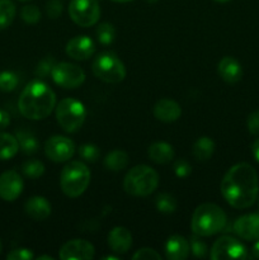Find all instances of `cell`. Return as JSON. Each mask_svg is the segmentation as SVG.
Segmentation results:
<instances>
[{"instance_id":"cell-45","label":"cell","mask_w":259,"mask_h":260,"mask_svg":"<svg viewBox=\"0 0 259 260\" xmlns=\"http://www.w3.org/2000/svg\"><path fill=\"white\" fill-rule=\"evenodd\" d=\"M104 260H109V259H113V260H117L118 258H117V256H112V255H109V256H104L103 258Z\"/></svg>"},{"instance_id":"cell-23","label":"cell","mask_w":259,"mask_h":260,"mask_svg":"<svg viewBox=\"0 0 259 260\" xmlns=\"http://www.w3.org/2000/svg\"><path fill=\"white\" fill-rule=\"evenodd\" d=\"M19 150L17 137L7 132H0V160H9Z\"/></svg>"},{"instance_id":"cell-11","label":"cell","mask_w":259,"mask_h":260,"mask_svg":"<svg viewBox=\"0 0 259 260\" xmlns=\"http://www.w3.org/2000/svg\"><path fill=\"white\" fill-rule=\"evenodd\" d=\"M75 154V144L65 136H52L45 142V155L53 162L69 161Z\"/></svg>"},{"instance_id":"cell-13","label":"cell","mask_w":259,"mask_h":260,"mask_svg":"<svg viewBox=\"0 0 259 260\" xmlns=\"http://www.w3.org/2000/svg\"><path fill=\"white\" fill-rule=\"evenodd\" d=\"M23 179L15 170H8L0 175V197L7 202L17 200L23 192Z\"/></svg>"},{"instance_id":"cell-6","label":"cell","mask_w":259,"mask_h":260,"mask_svg":"<svg viewBox=\"0 0 259 260\" xmlns=\"http://www.w3.org/2000/svg\"><path fill=\"white\" fill-rule=\"evenodd\" d=\"M86 109L81 102L74 98H63L56 106V119L61 128L69 134H75L84 124Z\"/></svg>"},{"instance_id":"cell-40","label":"cell","mask_w":259,"mask_h":260,"mask_svg":"<svg viewBox=\"0 0 259 260\" xmlns=\"http://www.w3.org/2000/svg\"><path fill=\"white\" fill-rule=\"evenodd\" d=\"M10 123V116L7 111L4 109H0V131L4 128H7Z\"/></svg>"},{"instance_id":"cell-21","label":"cell","mask_w":259,"mask_h":260,"mask_svg":"<svg viewBox=\"0 0 259 260\" xmlns=\"http://www.w3.org/2000/svg\"><path fill=\"white\" fill-rule=\"evenodd\" d=\"M150 160L156 164H168L174 159V149L168 142H154L147 150Z\"/></svg>"},{"instance_id":"cell-44","label":"cell","mask_w":259,"mask_h":260,"mask_svg":"<svg viewBox=\"0 0 259 260\" xmlns=\"http://www.w3.org/2000/svg\"><path fill=\"white\" fill-rule=\"evenodd\" d=\"M112 2H114V3H130V2H132V0H112Z\"/></svg>"},{"instance_id":"cell-37","label":"cell","mask_w":259,"mask_h":260,"mask_svg":"<svg viewBox=\"0 0 259 260\" xmlns=\"http://www.w3.org/2000/svg\"><path fill=\"white\" fill-rule=\"evenodd\" d=\"M46 13L52 19L60 17L61 13H62V4H61L60 0H50V2H47V4H46Z\"/></svg>"},{"instance_id":"cell-2","label":"cell","mask_w":259,"mask_h":260,"mask_svg":"<svg viewBox=\"0 0 259 260\" xmlns=\"http://www.w3.org/2000/svg\"><path fill=\"white\" fill-rule=\"evenodd\" d=\"M56 95L52 89L41 80H33L23 89L18 101L19 112L28 119L41 121L52 113Z\"/></svg>"},{"instance_id":"cell-26","label":"cell","mask_w":259,"mask_h":260,"mask_svg":"<svg viewBox=\"0 0 259 260\" xmlns=\"http://www.w3.org/2000/svg\"><path fill=\"white\" fill-rule=\"evenodd\" d=\"M15 18V5L12 0H0V30L5 29Z\"/></svg>"},{"instance_id":"cell-39","label":"cell","mask_w":259,"mask_h":260,"mask_svg":"<svg viewBox=\"0 0 259 260\" xmlns=\"http://www.w3.org/2000/svg\"><path fill=\"white\" fill-rule=\"evenodd\" d=\"M246 124H248L249 132H250L251 135H254V136H258L259 135V109L249 114Z\"/></svg>"},{"instance_id":"cell-15","label":"cell","mask_w":259,"mask_h":260,"mask_svg":"<svg viewBox=\"0 0 259 260\" xmlns=\"http://www.w3.org/2000/svg\"><path fill=\"white\" fill-rule=\"evenodd\" d=\"M234 233L244 240L253 241L259 239V213L240 216L234 222Z\"/></svg>"},{"instance_id":"cell-47","label":"cell","mask_w":259,"mask_h":260,"mask_svg":"<svg viewBox=\"0 0 259 260\" xmlns=\"http://www.w3.org/2000/svg\"><path fill=\"white\" fill-rule=\"evenodd\" d=\"M2 250H3V244H2V240H0V254H2Z\"/></svg>"},{"instance_id":"cell-14","label":"cell","mask_w":259,"mask_h":260,"mask_svg":"<svg viewBox=\"0 0 259 260\" xmlns=\"http://www.w3.org/2000/svg\"><path fill=\"white\" fill-rule=\"evenodd\" d=\"M66 55L74 60H88L95 52V43L88 36H76L66 43Z\"/></svg>"},{"instance_id":"cell-29","label":"cell","mask_w":259,"mask_h":260,"mask_svg":"<svg viewBox=\"0 0 259 260\" xmlns=\"http://www.w3.org/2000/svg\"><path fill=\"white\" fill-rule=\"evenodd\" d=\"M116 37V29L111 23H101L96 27V38L102 45H111Z\"/></svg>"},{"instance_id":"cell-32","label":"cell","mask_w":259,"mask_h":260,"mask_svg":"<svg viewBox=\"0 0 259 260\" xmlns=\"http://www.w3.org/2000/svg\"><path fill=\"white\" fill-rule=\"evenodd\" d=\"M79 155L81 159L89 162H95L101 156V151H99L98 146L93 144H84L79 147Z\"/></svg>"},{"instance_id":"cell-9","label":"cell","mask_w":259,"mask_h":260,"mask_svg":"<svg viewBox=\"0 0 259 260\" xmlns=\"http://www.w3.org/2000/svg\"><path fill=\"white\" fill-rule=\"evenodd\" d=\"M212 260H241L248 259L245 246L233 236H221L213 244L210 254Z\"/></svg>"},{"instance_id":"cell-5","label":"cell","mask_w":259,"mask_h":260,"mask_svg":"<svg viewBox=\"0 0 259 260\" xmlns=\"http://www.w3.org/2000/svg\"><path fill=\"white\" fill-rule=\"evenodd\" d=\"M90 183V172L81 161H70L63 167L60 175V185L63 194L76 198L83 194Z\"/></svg>"},{"instance_id":"cell-38","label":"cell","mask_w":259,"mask_h":260,"mask_svg":"<svg viewBox=\"0 0 259 260\" xmlns=\"http://www.w3.org/2000/svg\"><path fill=\"white\" fill-rule=\"evenodd\" d=\"M190 172H192V167H190L187 160L180 159L174 164V173L177 177L185 178L190 174Z\"/></svg>"},{"instance_id":"cell-7","label":"cell","mask_w":259,"mask_h":260,"mask_svg":"<svg viewBox=\"0 0 259 260\" xmlns=\"http://www.w3.org/2000/svg\"><path fill=\"white\" fill-rule=\"evenodd\" d=\"M93 74L102 81L109 84H117L126 78V68L113 52H102L91 63Z\"/></svg>"},{"instance_id":"cell-30","label":"cell","mask_w":259,"mask_h":260,"mask_svg":"<svg viewBox=\"0 0 259 260\" xmlns=\"http://www.w3.org/2000/svg\"><path fill=\"white\" fill-rule=\"evenodd\" d=\"M19 79L17 74L13 71H3L0 73V90L2 91H13L17 88Z\"/></svg>"},{"instance_id":"cell-36","label":"cell","mask_w":259,"mask_h":260,"mask_svg":"<svg viewBox=\"0 0 259 260\" xmlns=\"http://www.w3.org/2000/svg\"><path fill=\"white\" fill-rule=\"evenodd\" d=\"M55 66V61L52 58H45V60L41 61L37 65V69H36V75H38L40 78H45L48 74H51L52 71V68Z\"/></svg>"},{"instance_id":"cell-19","label":"cell","mask_w":259,"mask_h":260,"mask_svg":"<svg viewBox=\"0 0 259 260\" xmlns=\"http://www.w3.org/2000/svg\"><path fill=\"white\" fill-rule=\"evenodd\" d=\"M218 75L229 84L238 83L243 78V69L240 62L231 56H225L218 62Z\"/></svg>"},{"instance_id":"cell-24","label":"cell","mask_w":259,"mask_h":260,"mask_svg":"<svg viewBox=\"0 0 259 260\" xmlns=\"http://www.w3.org/2000/svg\"><path fill=\"white\" fill-rule=\"evenodd\" d=\"M128 155L123 150H113L104 159V167L111 172H121L128 165Z\"/></svg>"},{"instance_id":"cell-22","label":"cell","mask_w":259,"mask_h":260,"mask_svg":"<svg viewBox=\"0 0 259 260\" xmlns=\"http://www.w3.org/2000/svg\"><path fill=\"white\" fill-rule=\"evenodd\" d=\"M215 151V142L207 136H202L193 144L192 154L198 161H207Z\"/></svg>"},{"instance_id":"cell-41","label":"cell","mask_w":259,"mask_h":260,"mask_svg":"<svg viewBox=\"0 0 259 260\" xmlns=\"http://www.w3.org/2000/svg\"><path fill=\"white\" fill-rule=\"evenodd\" d=\"M251 154H253L254 159L259 162V139L254 141L253 146H251Z\"/></svg>"},{"instance_id":"cell-43","label":"cell","mask_w":259,"mask_h":260,"mask_svg":"<svg viewBox=\"0 0 259 260\" xmlns=\"http://www.w3.org/2000/svg\"><path fill=\"white\" fill-rule=\"evenodd\" d=\"M37 260H53V256L51 255H40Z\"/></svg>"},{"instance_id":"cell-35","label":"cell","mask_w":259,"mask_h":260,"mask_svg":"<svg viewBox=\"0 0 259 260\" xmlns=\"http://www.w3.org/2000/svg\"><path fill=\"white\" fill-rule=\"evenodd\" d=\"M33 258H35V255H33L32 250L25 248L13 249L7 255L8 260H32Z\"/></svg>"},{"instance_id":"cell-1","label":"cell","mask_w":259,"mask_h":260,"mask_svg":"<svg viewBox=\"0 0 259 260\" xmlns=\"http://www.w3.org/2000/svg\"><path fill=\"white\" fill-rule=\"evenodd\" d=\"M221 194L234 208L244 210L255 203L259 194V180L255 169L248 162L234 165L221 182Z\"/></svg>"},{"instance_id":"cell-31","label":"cell","mask_w":259,"mask_h":260,"mask_svg":"<svg viewBox=\"0 0 259 260\" xmlns=\"http://www.w3.org/2000/svg\"><path fill=\"white\" fill-rule=\"evenodd\" d=\"M20 18L27 24H36L41 19V10L36 5H25L20 10Z\"/></svg>"},{"instance_id":"cell-42","label":"cell","mask_w":259,"mask_h":260,"mask_svg":"<svg viewBox=\"0 0 259 260\" xmlns=\"http://www.w3.org/2000/svg\"><path fill=\"white\" fill-rule=\"evenodd\" d=\"M251 254H253L254 258L259 259V239L255 244L253 245V249H251Z\"/></svg>"},{"instance_id":"cell-34","label":"cell","mask_w":259,"mask_h":260,"mask_svg":"<svg viewBox=\"0 0 259 260\" xmlns=\"http://www.w3.org/2000/svg\"><path fill=\"white\" fill-rule=\"evenodd\" d=\"M132 259L134 260H161V255H160L157 251H155L154 249L144 248L137 250L136 253L132 255Z\"/></svg>"},{"instance_id":"cell-16","label":"cell","mask_w":259,"mask_h":260,"mask_svg":"<svg viewBox=\"0 0 259 260\" xmlns=\"http://www.w3.org/2000/svg\"><path fill=\"white\" fill-rule=\"evenodd\" d=\"M154 116L159 121L165 122V123H170V122L177 121L182 116V108L173 99L163 98L160 101H157L156 104H155Z\"/></svg>"},{"instance_id":"cell-25","label":"cell","mask_w":259,"mask_h":260,"mask_svg":"<svg viewBox=\"0 0 259 260\" xmlns=\"http://www.w3.org/2000/svg\"><path fill=\"white\" fill-rule=\"evenodd\" d=\"M15 137H17L18 144H19V150H22L24 154L32 155L38 151L40 142L36 139L35 135L30 134L29 131H23V129H20V131L17 132Z\"/></svg>"},{"instance_id":"cell-28","label":"cell","mask_w":259,"mask_h":260,"mask_svg":"<svg viewBox=\"0 0 259 260\" xmlns=\"http://www.w3.org/2000/svg\"><path fill=\"white\" fill-rule=\"evenodd\" d=\"M22 172L25 177L30 178V179H37V178L42 177L45 173V165L40 160H28L23 164Z\"/></svg>"},{"instance_id":"cell-8","label":"cell","mask_w":259,"mask_h":260,"mask_svg":"<svg viewBox=\"0 0 259 260\" xmlns=\"http://www.w3.org/2000/svg\"><path fill=\"white\" fill-rule=\"evenodd\" d=\"M69 14L80 27H91L96 24L101 17V7L98 0H71Z\"/></svg>"},{"instance_id":"cell-10","label":"cell","mask_w":259,"mask_h":260,"mask_svg":"<svg viewBox=\"0 0 259 260\" xmlns=\"http://www.w3.org/2000/svg\"><path fill=\"white\" fill-rule=\"evenodd\" d=\"M51 76L53 81L63 89H76L85 81V73L83 69L70 62L55 63Z\"/></svg>"},{"instance_id":"cell-27","label":"cell","mask_w":259,"mask_h":260,"mask_svg":"<svg viewBox=\"0 0 259 260\" xmlns=\"http://www.w3.org/2000/svg\"><path fill=\"white\" fill-rule=\"evenodd\" d=\"M155 205L159 212L161 213H173L177 210V200L168 193H161L155 200Z\"/></svg>"},{"instance_id":"cell-33","label":"cell","mask_w":259,"mask_h":260,"mask_svg":"<svg viewBox=\"0 0 259 260\" xmlns=\"http://www.w3.org/2000/svg\"><path fill=\"white\" fill-rule=\"evenodd\" d=\"M189 244H190V250H192L193 255H195L196 258H205V256L207 255L208 253L207 245L201 240V236L198 235L192 236V238H190Z\"/></svg>"},{"instance_id":"cell-3","label":"cell","mask_w":259,"mask_h":260,"mask_svg":"<svg viewBox=\"0 0 259 260\" xmlns=\"http://www.w3.org/2000/svg\"><path fill=\"white\" fill-rule=\"evenodd\" d=\"M228 217L220 206L215 203H202L195 210L190 228L195 235L208 238L225 229Z\"/></svg>"},{"instance_id":"cell-49","label":"cell","mask_w":259,"mask_h":260,"mask_svg":"<svg viewBox=\"0 0 259 260\" xmlns=\"http://www.w3.org/2000/svg\"><path fill=\"white\" fill-rule=\"evenodd\" d=\"M20 2H28V0H20Z\"/></svg>"},{"instance_id":"cell-18","label":"cell","mask_w":259,"mask_h":260,"mask_svg":"<svg viewBox=\"0 0 259 260\" xmlns=\"http://www.w3.org/2000/svg\"><path fill=\"white\" fill-rule=\"evenodd\" d=\"M108 245L117 254H126L132 245V235L130 230L122 226L112 229L108 234Z\"/></svg>"},{"instance_id":"cell-4","label":"cell","mask_w":259,"mask_h":260,"mask_svg":"<svg viewBox=\"0 0 259 260\" xmlns=\"http://www.w3.org/2000/svg\"><path fill=\"white\" fill-rule=\"evenodd\" d=\"M159 185V174L149 165H137L126 174L123 189L134 197L150 196Z\"/></svg>"},{"instance_id":"cell-46","label":"cell","mask_w":259,"mask_h":260,"mask_svg":"<svg viewBox=\"0 0 259 260\" xmlns=\"http://www.w3.org/2000/svg\"><path fill=\"white\" fill-rule=\"evenodd\" d=\"M215 2H217V3H226V2H229V0H215Z\"/></svg>"},{"instance_id":"cell-20","label":"cell","mask_w":259,"mask_h":260,"mask_svg":"<svg viewBox=\"0 0 259 260\" xmlns=\"http://www.w3.org/2000/svg\"><path fill=\"white\" fill-rule=\"evenodd\" d=\"M24 210L35 221H45L51 215V203L42 196H35L25 202Z\"/></svg>"},{"instance_id":"cell-12","label":"cell","mask_w":259,"mask_h":260,"mask_svg":"<svg viewBox=\"0 0 259 260\" xmlns=\"http://www.w3.org/2000/svg\"><path fill=\"white\" fill-rule=\"evenodd\" d=\"M95 255V249L84 239L68 241L60 249L61 260H91Z\"/></svg>"},{"instance_id":"cell-48","label":"cell","mask_w":259,"mask_h":260,"mask_svg":"<svg viewBox=\"0 0 259 260\" xmlns=\"http://www.w3.org/2000/svg\"><path fill=\"white\" fill-rule=\"evenodd\" d=\"M147 2H149V3H156V2H159V0H147Z\"/></svg>"},{"instance_id":"cell-17","label":"cell","mask_w":259,"mask_h":260,"mask_svg":"<svg viewBox=\"0 0 259 260\" xmlns=\"http://www.w3.org/2000/svg\"><path fill=\"white\" fill-rule=\"evenodd\" d=\"M189 253L190 244L184 236L173 235L165 243V255L169 260H184Z\"/></svg>"}]
</instances>
